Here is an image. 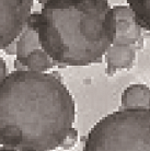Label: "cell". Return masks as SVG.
I'll use <instances>...</instances> for the list:
<instances>
[{"mask_svg": "<svg viewBox=\"0 0 150 151\" xmlns=\"http://www.w3.org/2000/svg\"><path fill=\"white\" fill-rule=\"evenodd\" d=\"M75 101L56 73L15 70L0 83V146L50 151L77 138Z\"/></svg>", "mask_w": 150, "mask_h": 151, "instance_id": "1", "label": "cell"}, {"mask_svg": "<svg viewBox=\"0 0 150 151\" xmlns=\"http://www.w3.org/2000/svg\"><path fill=\"white\" fill-rule=\"evenodd\" d=\"M29 22L59 67L102 63L116 34V17L107 0H47Z\"/></svg>", "mask_w": 150, "mask_h": 151, "instance_id": "2", "label": "cell"}, {"mask_svg": "<svg viewBox=\"0 0 150 151\" xmlns=\"http://www.w3.org/2000/svg\"><path fill=\"white\" fill-rule=\"evenodd\" d=\"M84 151H150V106H120L88 134Z\"/></svg>", "mask_w": 150, "mask_h": 151, "instance_id": "3", "label": "cell"}, {"mask_svg": "<svg viewBox=\"0 0 150 151\" xmlns=\"http://www.w3.org/2000/svg\"><path fill=\"white\" fill-rule=\"evenodd\" d=\"M33 0H0V49H6L29 23Z\"/></svg>", "mask_w": 150, "mask_h": 151, "instance_id": "4", "label": "cell"}, {"mask_svg": "<svg viewBox=\"0 0 150 151\" xmlns=\"http://www.w3.org/2000/svg\"><path fill=\"white\" fill-rule=\"evenodd\" d=\"M137 50L139 48L136 45L113 42L104 55L106 61L105 75L112 77L120 70L133 68L137 59Z\"/></svg>", "mask_w": 150, "mask_h": 151, "instance_id": "5", "label": "cell"}, {"mask_svg": "<svg viewBox=\"0 0 150 151\" xmlns=\"http://www.w3.org/2000/svg\"><path fill=\"white\" fill-rule=\"evenodd\" d=\"M38 33L32 23H27L17 41V59L21 63L34 49L41 48Z\"/></svg>", "mask_w": 150, "mask_h": 151, "instance_id": "6", "label": "cell"}, {"mask_svg": "<svg viewBox=\"0 0 150 151\" xmlns=\"http://www.w3.org/2000/svg\"><path fill=\"white\" fill-rule=\"evenodd\" d=\"M120 105L150 106V88L141 83L131 84L122 94Z\"/></svg>", "mask_w": 150, "mask_h": 151, "instance_id": "7", "label": "cell"}, {"mask_svg": "<svg viewBox=\"0 0 150 151\" xmlns=\"http://www.w3.org/2000/svg\"><path fill=\"white\" fill-rule=\"evenodd\" d=\"M21 64L27 70L41 72H44L46 70H48V69H52L54 66H56L55 61L52 59V57L49 56L42 47L34 49L33 52H31L23 59V61H21Z\"/></svg>", "mask_w": 150, "mask_h": 151, "instance_id": "8", "label": "cell"}, {"mask_svg": "<svg viewBox=\"0 0 150 151\" xmlns=\"http://www.w3.org/2000/svg\"><path fill=\"white\" fill-rule=\"evenodd\" d=\"M136 20L145 31L150 32V0H126Z\"/></svg>", "mask_w": 150, "mask_h": 151, "instance_id": "9", "label": "cell"}, {"mask_svg": "<svg viewBox=\"0 0 150 151\" xmlns=\"http://www.w3.org/2000/svg\"><path fill=\"white\" fill-rule=\"evenodd\" d=\"M6 77H7V66H6L4 58L0 56V83L4 81Z\"/></svg>", "mask_w": 150, "mask_h": 151, "instance_id": "10", "label": "cell"}, {"mask_svg": "<svg viewBox=\"0 0 150 151\" xmlns=\"http://www.w3.org/2000/svg\"><path fill=\"white\" fill-rule=\"evenodd\" d=\"M4 50H6V53H7L8 55H14V54H17V42L15 41L12 42L11 44L8 46Z\"/></svg>", "mask_w": 150, "mask_h": 151, "instance_id": "11", "label": "cell"}, {"mask_svg": "<svg viewBox=\"0 0 150 151\" xmlns=\"http://www.w3.org/2000/svg\"><path fill=\"white\" fill-rule=\"evenodd\" d=\"M38 2H40V4H44V2H46V1H47V0H38Z\"/></svg>", "mask_w": 150, "mask_h": 151, "instance_id": "12", "label": "cell"}]
</instances>
